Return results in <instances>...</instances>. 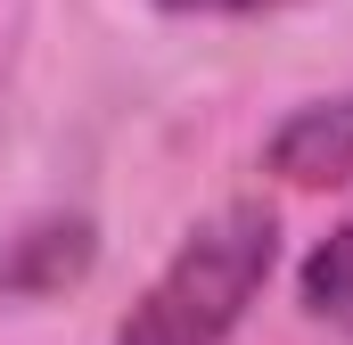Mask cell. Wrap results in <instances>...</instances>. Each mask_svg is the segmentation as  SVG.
Segmentation results:
<instances>
[{
	"label": "cell",
	"mask_w": 353,
	"mask_h": 345,
	"mask_svg": "<svg viewBox=\"0 0 353 345\" xmlns=\"http://www.w3.org/2000/svg\"><path fill=\"white\" fill-rule=\"evenodd\" d=\"M271 263H279L271 206L239 197V206L205 214L173 247V263L148 279V296L123 313L115 345H230V329L247 321V304L263 296Z\"/></svg>",
	"instance_id": "6da1fadb"
},
{
	"label": "cell",
	"mask_w": 353,
	"mask_h": 345,
	"mask_svg": "<svg viewBox=\"0 0 353 345\" xmlns=\"http://www.w3.org/2000/svg\"><path fill=\"white\" fill-rule=\"evenodd\" d=\"M263 165L296 189H345L353 181V90L345 99H312L296 107L279 132L263 140Z\"/></svg>",
	"instance_id": "7a4b0ae2"
},
{
	"label": "cell",
	"mask_w": 353,
	"mask_h": 345,
	"mask_svg": "<svg viewBox=\"0 0 353 345\" xmlns=\"http://www.w3.org/2000/svg\"><path fill=\"white\" fill-rule=\"evenodd\" d=\"M90 255H99V239H90L83 214H41L17 239H0V296L8 304L17 296H58L90 271Z\"/></svg>",
	"instance_id": "3957f363"
},
{
	"label": "cell",
	"mask_w": 353,
	"mask_h": 345,
	"mask_svg": "<svg viewBox=\"0 0 353 345\" xmlns=\"http://www.w3.org/2000/svg\"><path fill=\"white\" fill-rule=\"evenodd\" d=\"M304 313L353 337V214L312 247V263H304Z\"/></svg>",
	"instance_id": "277c9868"
}]
</instances>
